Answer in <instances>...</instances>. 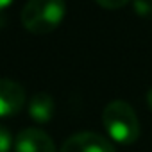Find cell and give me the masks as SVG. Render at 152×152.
<instances>
[{"mask_svg":"<svg viewBox=\"0 0 152 152\" xmlns=\"http://www.w3.org/2000/svg\"><path fill=\"white\" fill-rule=\"evenodd\" d=\"M102 125L118 145H132L140 138V120L125 100H113L104 107Z\"/></svg>","mask_w":152,"mask_h":152,"instance_id":"cell-1","label":"cell"},{"mask_svg":"<svg viewBox=\"0 0 152 152\" xmlns=\"http://www.w3.org/2000/svg\"><path fill=\"white\" fill-rule=\"evenodd\" d=\"M64 16V0H29L22 9V23L32 34H48L56 31Z\"/></svg>","mask_w":152,"mask_h":152,"instance_id":"cell-2","label":"cell"},{"mask_svg":"<svg viewBox=\"0 0 152 152\" xmlns=\"http://www.w3.org/2000/svg\"><path fill=\"white\" fill-rule=\"evenodd\" d=\"M59 152H115V147L102 134L84 131L70 136L61 145Z\"/></svg>","mask_w":152,"mask_h":152,"instance_id":"cell-3","label":"cell"},{"mask_svg":"<svg viewBox=\"0 0 152 152\" xmlns=\"http://www.w3.org/2000/svg\"><path fill=\"white\" fill-rule=\"evenodd\" d=\"M15 152H57L54 140L41 129L27 127L15 138Z\"/></svg>","mask_w":152,"mask_h":152,"instance_id":"cell-4","label":"cell"},{"mask_svg":"<svg viewBox=\"0 0 152 152\" xmlns=\"http://www.w3.org/2000/svg\"><path fill=\"white\" fill-rule=\"evenodd\" d=\"M25 104L23 88L11 79H0V118H9L22 111Z\"/></svg>","mask_w":152,"mask_h":152,"instance_id":"cell-5","label":"cell"},{"mask_svg":"<svg viewBox=\"0 0 152 152\" xmlns=\"http://www.w3.org/2000/svg\"><path fill=\"white\" fill-rule=\"evenodd\" d=\"M54 109H56L54 99L45 91L36 93L29 102V116L36 124H48L54 116Z\"/></svg>","mask_w":152,"mask_h":152,"instance_id":"cell-6","label":"cell"},{"mask_svg":"<svg viewBox=\"0 0 152 152\" xmlns=\"http://www.w3.org/2000/svg\"><path fill=\"white\" fill-rule=\"evenodd\" d=\"M132 7L141 18H152V0H132Z\"/></svg>","mask_w":152,"mask_h":152,"instance_id":"cell-7","label":"cell"},{"mask_svg":"<svg viewBox=\"0 0 152 152\" xmlns=\"http://www.w3.org/2000/svg\"><path fill=\"white\" fill-rule=\"evenodd\" d=\"M15 147V140L6 125L0 124V152H9Z\"/></svg>","mask_w":152,"mask_h":152,"instance_id":"cell-8","label":"cell"},{"mask_svg":"<svg viewBox=\"0 0 152 152\" xmlns=\"http://www.w3.org/2000/svg\"><path fill=\"white\" fill-rule=\"evenodd\" d=\"M99 6H102L104 9H120L125 4H129L131 0H95Z\"/></svg>","mask_w":152,"mask_h":152,"instance_id":"cell-9","label":"cell"},{"mask_svg":"<svg viewBox=\"0 0 152 152\" xmlns=\"http://www.w3.org/2000/svg\"><path fill=\"white\" fill-rule=\"evenodd\" d=\"M15 2V0H0V11H4V9H7L11 4Z\"/></svg>","mask_w":152,"mask_h":152,"instance_id":"cell-10","label":"cell"},{"mask_svg":"<svg viewBox=\"0 0 152 152\" xmlns=\"http://www.w3.org/2000/svg\"><path fill=\"white\" fill-rule=\"evenodd\" d=\"M147 104H148V107H150V111H152V88L147 91Z\"/></svg>","mask_w":152,"mask_h":152,"instance_id":"cell-11","label":"cell"}]
</instances>
